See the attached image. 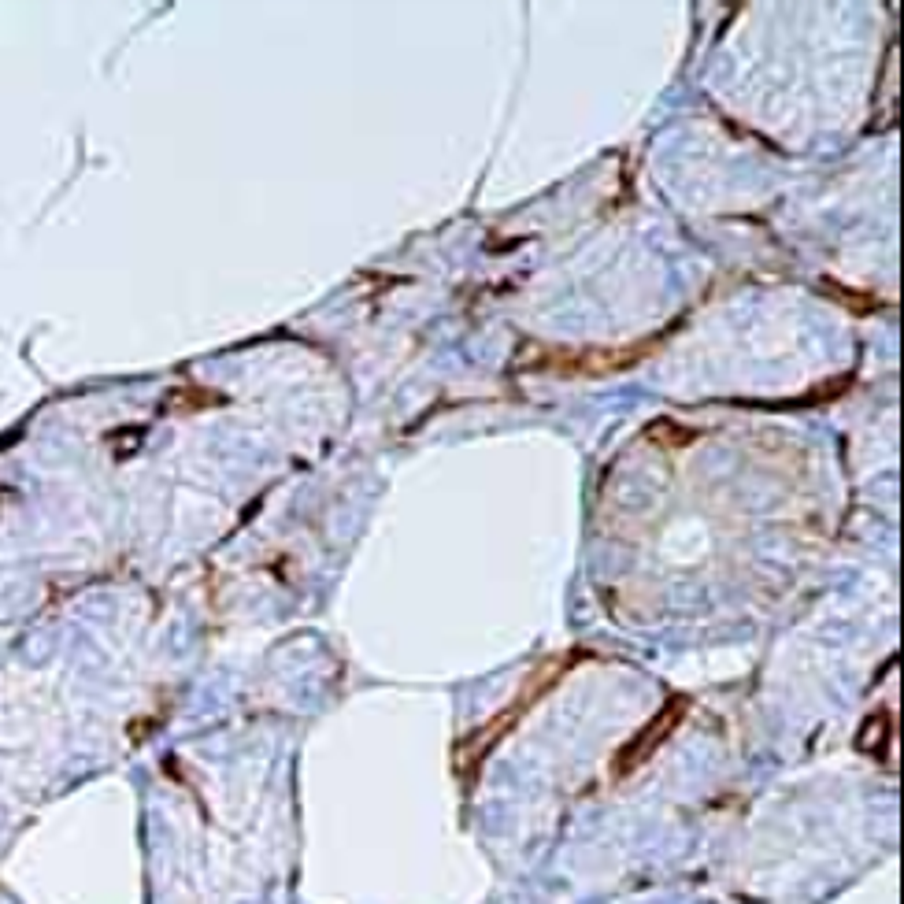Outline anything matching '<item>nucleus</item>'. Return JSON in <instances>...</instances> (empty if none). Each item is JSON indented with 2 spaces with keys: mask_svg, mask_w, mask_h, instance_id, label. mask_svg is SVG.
Instances as JSON below:
<instances>
[{
  "mask_svg": "<svg viewBox=\"0 0 904 904\" xmlns=\"http://www.w3.org/2000/svg\"><path fill=\"white\" fill-rule=\"evenodd\" d=\"M653 345L656 341L630 345V349H578V352L549 349V352H541V364H534L530 371L601 378V375H612V371H623V367H630V364H638L641 356H649V352H653Z\"/></svg>",
  "mask_w": 904,
  "mask_h": 904,
  "instance_id": "nucleus-3",
  "label": "nucleus"
},
{
  "mask_svg": "<svg viewBox=\"0 0 904 904\" xmlns=\"http://www.w3.org/2000/svg\"><path fill=\"white\" fill-rule=\"evenodd\" d=\"M645 441H653L656 449L675 452V449L693 445V441H697V430L682 427V423H675V419H653V423L645 427Z\"/></svg>",
  "mask_w": 904,
  "mask_h": 904,
  "instance_id": "nucleus-5",
  "label": "nucleus"
},
{
  "mask_svg": "<svg viewBox=\"0 0 904 904\" xmlns=\"http://www.w3.org/2000/svg\"><path fill=\"white\" fill-rule=\"evenodd\" d=\"M686 712H690V701H686V697H671V701H667L664 708H660V712H656V716L649 719L623 749H619L616 760H612V775H616V779H627V775H634L638 767L649 764V760L660 753V745L678 730V723L686 719Z\"/></svg>",
  "mask_w": 904,
  "mask_h": 904,
  "instance_id": "nucleus-2",
  "label": "nucleus"
},
{
  "mask_svg": "<svg viewBox=\"0 0 904 904\" xmlns=\"http://www.w3.org/2000/svg\"><path fill=\"white\" fill-rule=\"evenodd\" d=\"M582 660H586V653H564L560 660H549V664H541L538 671H534V675L523 682V693H519V697H515V701L508 704L504 712H497V719H490L486 727H478L471 738H464L460 745H456V753H452V767H456L460 775H467V779H471V775H475V767L482 764V760H486L493 749H497V741H501L504 734H508V730L519 723V719L527 716L530 708H534V704H538L545 693L553 690L556 682H560V678H564L571 667L582 664Z\"/></svg>",
  "mask_w": 904,
  "mask_h": 904,
  "instance_id": "nucleus-1",
  "label": "nucleus"
},
{
  "mask_svg": "<svg viewBox=\"0 0 904 904\" xmlns=\"http://www.w3.org/2000/svg\"><path fill=\"white\" fill-rule=\"evenodd\" d=\"M856 745H860V753H867L871 760H890V745H893V716L886 712V708H879V712H871V716L864 719V727H860V734H856Z\"/></svg>",
  "mask_w": 904,
  "mask_h": 904,
  "instance_id": "nucleus-4",
  "label": "nucleus"
}]
</instances>
